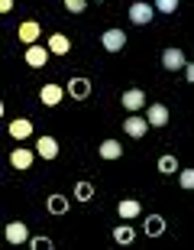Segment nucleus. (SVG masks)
<instances>
[{"label":"nucleus","instance_id":"1","mask_svg":"<svg viewBox=\"0 0 194 250\" xmlns=\"http://www.w3.org/2000/svg\"><path fill=\"white\" fill-rule=\"evenodd\" d=\"M101 46L107 49V52H120V49L126 46V33H123V29H107L101 36Z\"/></svg>","mask_w":194,"mask_h":250},{"label":"nucleus","instance_id":"2","mask_svg":"<svg viewBox=\"0 0 194 250\" xmlns=\"http://www.w3.org/2000/svg\"><path fill=\"white\" fill-rule=\"evenodd\" d=\"M152 13H156V10L149 7L146 0H136V3H133V7H129V20H133V23H136V26H146L149 20H152Z\"/></svg>","mask_w":194,"mask_h":250},{"label":"nucleus","instance_id":"3","mask_svg":"<svg viewBox=\"0 0 194 250\" xmlns=\"http://www.w3.org/2000/svg\"><path fill=\"white\" fill-rule=\"evenodd\" d=\"M120 104L126 107L129 114H136V111H142V104H146V94L139 91V88H129V91H123Z\"/></svg>","mask_w":194,"mask_h":250},{"label":"nucleus","instance_id":"4","mask_svg":"<svg viewBox=\"0 0 194 250\" xmlns=\"http://www.w3.org/2000/svg\"><path fill=\"white\" fill-rule=\"evenodd\" d=\"M65 91L62 84H42V91H39V101L46 104V107H55V104H62Z\"/></svg>","mask_w":194,"mask_h":250},{"label":"nucleus","instance_id":"5","mask_svg":"<svg viewBox=\"0 0 194 250\" xmlns=\"http://www.w3.org/2000/svg\"><path fill=\"white\" fill-rule=\"evenodd\" d=\"M123 130H126L129 137H146V130H149V121H142V117H136V114H129L126 121H123Z\"/></svg>","mask_w":194,"mask_h":250},{"label":"nucleus","instance_id":"6","mask_svg":"<svg viewBox=\"0 0 194 250\" xmlns=\"http://www.w3.org/2000/svg\"><path fill=\"white\" fill-rule=\"evenodd\" d=\"M162 65H165L168 72L185 68V52H181V49H165V52H162Z\"/></svg>","mask_w":194,"mask_h":250},{"label":"nucleus","instance_id":"7","mask_svg":"<svg viewBox=\"0 0 194 250\" xmlns=\"http://www.w3.org/2000/svg\"><path fill=\"white\" fill-rule=\"evenodd\" d=\"M39 33H42V26H39L36 20H26V23H23V26H19V39H23V42H26V46H36Z\"/></svg>","mask_w":194,"mask_h":250},{"label":"nucleus","instance_id":"8","mask_svg":"<svg viewBox=\"0 0 194 250\" xmlns=\"http://www.w3.org/2000/svg\"><path fill=\"white\" fill-rule=\"evenodd\" d=\"M68 94H71L74 101H84V98L91 94V82H88V78H71V84H68Z\"/></svg>","mask_w":194,"mask_h":250},{"label":"nucleus","instance_id":"9","mask_svg":"<svg viewBox=\"0 0 194 250\" xmlns=\"http://www.w3.org/2000/svg\"><path fill=\"white\" fill-rule=\"evenodd\" d=\"M146 121L152 124V127H165V124H168V107H165V104H152L149 114H146Z\"/></svg>","mask_w":194,"mask_h":250},{"label":"nucleus","instance_id":"10","mask_svg":"<svg viewBox=\"0 0 194 250\" xmlns=\"http://www.w3.org/2000/svg\"><path fill=\"white\" fill-rule=\"evenodd\" d=\"M36 153L42 159H55L58 156V143L52 137H39V143H36Z\"/></svg>","mask_w":194,"mask_h":250},{"label":"nucleus","instance_id":"11","mask_svg":"<svg viewBox=\"0 0 194 250\" xmlns=\"http://www.w3.org/2000/svg\"><path fill=\"white\" fill-rule=\"evenodd\" d=\"M68 49H71V42H68V36H65V33H52V36H49V52L65 56Z\"/></svg>","mask_w":194,"mask_h":250},{"label":"nucleus","instance_id":"12","mask_svg":"<svg viewBox=\"0 0 194 250\" xmlns=\"http://www.w3.org/2000/svg\"><path fill=\"white\" fill-rule=\"evenodd\" d=\"M117 211H120V218H139V211H142V205L136 202V198H123L120 205H117Z\"/></svg>","mask_w":194,"mask_h":250},{"label":"nucleus","instance_id":"13","mask_svg":"<svg viewBox=\"0 0 194 250\" xmlns=\"http://www.w3.org/2000/svg\"><path fill=\"white\" fill-rule=\"evenodd\" d=\"M46 59H49V49H42V46H29L26 49V62L33 65V68H42Z\"/></svg>","mask_w":194,"mask_h":250},{"label":"nucleus","instance_id":"14","mask_svg":"<svg viewBox=\"0 0 194 250\" xmlns=\"http://www.w3.org/2000/svg\"><path fill=\"white\" fill-rule=\"evenodd\" d=\"M10 166L13 169H29L33 166V153H29V149H13V153H10Z\"/></svg>","mask_w":194,"mask_h":250},{"label":"nucleus","instance_id":"15","mask_svg":"<svg viewBox=\"0 0 194 250\" xmlns=\"http://www.w3.org/2000/svg\"><path fill=\"white\" fill-rule=\"evenodd\" d=\"M146 234L149 237H162V234H165V218H162V214H149L146 218Z\"/></svg>","mask_w":194,"mask_h":250},{"label":"nucleus","instance_id":"16","mask_svg":"<svg viewBox=\"0 0 194 250\" xmlns=\"http://www.w3.org/2000/svg\"><path fill=\"white\" fill-rule=\"evenodd\" d=\"M7 241L10 244H23L26 241V224L23 221H10L7 224Z\"/></svg>","mask_w":194,"mask_h":250},{"label":"nucleus","instance_id":"17","mask_svg":"<svg viewBox=\"0 0 194 250\" xmlns=\"http://www.w3.org/2000/svg\"><path fill=\"white\" fill-rule=\"evenodd\" d=\"M29 133H33V124H29V121H23V117L10 124V137H13V140H26Z\"/></svg>","mask_w":194,"mask_h":250},{"label":"nucleus","instance_id":"18","mask_svg":"<svg viewBox=\"0 0 194 250\" xmlns=\"http://www.w3.org/2000/svg\"><path fill=\"white\" fill-rule=\"evenodd\" d=\"M101 156L104 159H120L123 156V146L117 143V140H104V143H101Z\"/></svg>","mask_w":194,"mask_h":250},{"label":"nucleus","instance_id":"19","mask_svg":"<svg viewBox=\"0 0 194 250\" xmlns=\"http://www.w3.org/2000/svg\"><path fill=\"white\" fill-rule=\"evenodd\" d=\"M113 237H117V244H123V247H126V244H133V241H136V231H133L129 224H120V228L113 231Z\"/></svg>","mask_w":194,"mask_h":250},{"label":"nucleus","instance_id":"20","mask_svg":"<svg viewBox=\"0 0 194 250\" xmlns=\"http://www.w3.org/2000/svg\"><path fill=\"white\" fill-rule=\"evenodd\" d=\"M49 211L52 214H65L68 211V202H65L62 195H49Z\"/></svg>","mask_w":194,"mask_h":250},{"label":"nucleus","instance_id":"21","mask_svg":"<svg viewBox=\"0 0 194 250\" xmlns=\"http://www.w3.org/2000/svg\"><path fill=\"white\" fill-rule=\"evenodd\" d=\"M159 172H178V159L175 156H162L159 159Z\"/></svg>","mask_w":194,"mask_h":250},{"label":"nucleus","instance_id":"22","mask_svg":"<svg viewBox=\"0 0 194 250\" xmlns=\"http://www.w3.org/2000/svg\"><path fill=\"white\" fill-rule=\"evenodd\" d=\"M74 195H78L81 202H88V198L94 195V186H91V182H78V186H74Z\"/></svg>","mask_w":194,"mask_h":250},{"label":"nucleus","instance_id":"23","mask_svg":"<svg viewBox=\"0 0 194 250\" xmlns=\"http://www.w3.org/2000/svg\"><path fill=\"white\" fill-rule=\"evenodd\" d=\"M156 10H159V13H175L178 0H156Z\"/></svg>","mask_w":194,"mask_h":250},{"label":"nucleus","instance_id":"24","mask_svg":"<svg viewBox=\"0 0 194 250\" xmlns=\"http://www.w3.org/2000/svg\"><path fill=\"white\" fill-rule=\"evenodd\" d=\"M65 7H68V13H84L88 0H65Z\"/></svg>","mask_w":194,"mask_h":250},{"label":"nucleus","instance_id":"25","mask_svg":"<svg viewBox=\"0 0 194 250\" xmlns=\"http://www.w3.org/2000/svg\"><path fill=\"white\" fill-rule=\"evenodd\" d=\"M181 188H194V169H181Z\"/></svg>","mask_w":194,"mask_h":250},{"label":"nucleus","instance_id":"26","mask_svg":"<svg viewBox=\"0 0 194 250\" xmlns=\"http://www.w3.org/2000/svg\"><path fill=\"white\" fill-rule=\"evenodd\" d=\"M33 247H52V241H49V237H36V241H33Z\"/></svg>","mask_w":194,"mask_h":250},{"label":"nucleus","instance_id":"27","mask_svg":"<svg viewBox=\"0 0 194 250\" xmlns=\"http://www.w3.org/2000/svg\"><path fill=\"white\" fill-rule=\"evenodd\" d=\"M10 7H13V0H0V13H10Z\"/></svg>","mask_w":194,"mask_h":250},{"label":"nucleus","instance_id":"28","mask_svg":"<svg viewBox=\"0 0 194 250\" xmlns=\"http://www.w3.org/2000/svg\"><path fill=\"white\" fill-rule=\"evenodd\" d=\"M185 75H188V82L194 84V62H191V65H185Z\"/></svg>","mask_w":194,"mask_h":250},{"label":"nucleus","instance_id":"29","mask_svg":"<svg viewBox=\"0 0 194 250\" xmlns=\"http://www.w3.org/2000/svg\"><path fill=\"white\" fill-rule=\"evenodd\" d=\"M91 3H104V0H91Z\"/></svg>","mask_w":194,"mask_h":250}]
</instances>
